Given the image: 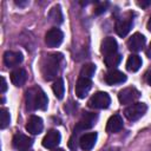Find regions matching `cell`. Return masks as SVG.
<instances>
[{"instance_id":"obj_1","label":"cell","mask_w":151,"mask_h":151,"mask_svg":"<svg viewBox=\"0 0 151 151\" xmlns=\"http://www.w3.org/2000/svg\"><path fill=\"white\" fill-rule=\"evenodd\" d=\"M61 60L63 55L59 53H52L44 57L41 61V74L45 80H53L54 78H57L60 70Z\"/></svg>"},{"instance_id":"obj_2","label":"cell","mask_w":151,"mask_h":151,"mask_svg":"<svg viewBox=\"0 0 151 151\" xmlns=\"http://www.w3.org/2000/svg\"><path fill=\"white\" fill-rule=\"evenodd\" d=\"M26 107L31 111L34 110H46L47 107V96L40 87H32L26 91L25 94Z\"/></svg>"},{"instance_id":"obj_3","label":"cell","mask_w":151,"mask_h":151,"mask_svg":"<svg viewBox=\"0 0 151 151\" xmlns=\"http://www.w3.org/2000/svg\"><path fill=\"white\" fill-rule=\"evenodd\" d=\"M146 110H147V106L145 103H134L125 109L124 114L129 120L134 122V120H138L139 118H142L145 114Z\"/></svg>"},{"instance_id":"obj_4","label":"cell","mask_w":151,"mask_h":151,"mask_svg":"<svg viewBox=\"0 0 151 151\" xmlns=\"http://www.w3.org/2000/svg\"><path fill=\"white\" fill-rule=\"evenodd\" d=\"M110 104L111 98L106 92H97L88 100V106L92 109H107Z\"/></svg>"},{"instance_id":"obj_5","label":"cell","mask_w":151,"mask_h":151,"mask_svg":"<svg viewBox=\"0 0 151 151\" xmlns=\"http://www.w3.org/2000/svg\"><path fill=\"white\" fill-rule=\"evenodd\" d=\"M140 93L139 91L136 88V87H125L123 90L119 91L118 93V99H119V103L123 104V105H127V104H131L133 101H136L138 98H139Z\"/></svg>"},{"instance_id":"obj_6","label":"cell","mask_w":151,"mask_h":151,"mask_svg":"<svg viewBox=\"0 0 151 151\" xmlns=\"http://www.w3.org/2000/svg\"><path fill=\"white\" fill-rule=\"evenodd\" d=\"M97 119H98L97 113H91V112L84 113V114L81 116V118L79 119V122L77 123V125H76V127H74V130H76V131L81 132V131H84V130L91 129V127L96 124Z\"/></svg>"},{"instance_id":"obj_7","label":"cell","mask_w":151,"mask_h":151,"mask_svg":"<svg viewBox=\"0 0 151 151\" xmlns=\"http://www.w3.org/2000/svg\"><path fill=\"white\" fill-rule=\"evenodd\" d=\"M33 144V139L24 133H17L13 137V147L18 151H29Z\"/></svg>"},{"instance_id":"obj_8","label":"cell","mask_w":151,"mask_h":151,"mask_svg":"<svg viewBox=\"0 0 151 151\" xmlns=\"http://www.w3.org/2000/svg\"><path fill=\"white\" fill-rule=\"evenodd\" d=\"M64 39V34L59 28H51L45 35V42L48 47H58Z\"/></svg>"},{"instance_id":"obj_9","label":"cell","mask_w":151,"mask_h":151,"mask_svg":"<svg viewBox=\"0 0 151 151\" xmlns=\"http://www.w3.org/2000/svg\"><path fill=\"white\" fill-rule=\"evenodd\" d=\"M145 46V37L142 33L132 34L127 40V48L131 52H139Z\"/></svg>"},{"instance_id":"obj_10","label":"cell","mask_w":151,"mask_h":151,"mask_svg":"<svg viewBox=\"0 0 151 151\" xmlns=\"http://www.w3.org/2000/svg\"><path fill=\"white\" fill-rule=\"evenodd\" d=\"M61 136L57 130H50L42 139V146L46 149H53L60 143Z\"/></svg>"},{"instance_id":"obj_11","label":"cell","mask_w":151,"mask_h":151,"mask_svg":"<svg viewBox=\"0 0 151 151\" xmlns=\"http://www.w3.org/2000/svg\"><path fill=\"white\" fill-rule=\"evenodd\" d=\"M44 129V123L42 119L38 116H31L27 124H26V130L31 133V134H39Z\"/></svg>"},{"instance_id":"obj_12","label":"cell","mask_w":151,"mask_h":151,"mask_svg":"<svg viewBox=\"0 0 151 151\" xmlns=\"http://www.w3.org/2000/svg\"><path fill=\"white\" fill-rule=\"evenodd\" d=\"M117 50H118V44L114 38L112 37H107L105 38L103 41H101V45H100V51L101 53L107 57V55H111L113 53H117Z\"/></svg>"},{"instance_id":"obj_13","label":"cell","mask_w":151,"mask_h":151,"mask_svg":"<svg viewBox=\"0 0 151 151\" xmlns=\"http://www.w3.org/2000/svg\"><path fill=\"white\" fill-rule=\"evenodd\" d=\"M91 80L87 79V78H80L78 79L77 84H76V94L78 98H85L88 93V91L91 90Z\"/></svg>"},{"instance_id":"obj_14","label":"cell","mask_w":151,"mask_h":151,"mask_svg":"<svg viewBox=\"0 0 151 151\" xmlns=\"http://www.w3.org/2000/svg\"><path fill=\"white\" fill-rule=\"evenodd\" d=\"M22 54L20 52H14V51H7L4 54V63L8 67H14L18 66L19 64L22 63Z\"/></svg>"},{"instance_id":"obj_15","label":"cell","mask_w":151,"mask_h":151,"mask_svg":"<svg viewBox=\"0 0 151 151\" xmlns=\"http://www.w3.org/2000/svg\"><path fill=\"white\" fill-rule=\"evenodd\" d=\"M126 80V76L118 71V70H110L106 74H105V81L107 85H117V84H122Z\"/></svg>"},{"instance_id":"obj_16","label":"cell","mask_w":151,"mask_h":151,"mask_svg":"<svg viewBox=\"0 0 151 151\" xmlns=\"http://www.w3.org/2000/svg\"><path fill=\"white\" fill-rule=\"evenodd\" d=\"M97 133L96 132H88V133H85V134H83L81 137H80V139H79V145H80V147L83 149V150H85V151H90L93 146H94V144H96V142H97Z\"/></svg>"},{"instance_id":"obj_17","label":"cell","mask_w":151,"mask_h":151,"mask_svg":"<svg viewBox=\"0 0 151 151\" xmlns=\"http://www.w3.org/2000/svg\"><path fill=\"white\" fill-rule=\"evenodd\" d=\"M123 129V118L119 114H113L109 118L106 124V132L116 133Z\"/></svg>"},{"instance_id":"obj_18","label":"cell","mask_w":151,"mask_h":151,"mask_svg":"<svg viewBox=\"0 0 151 151\" xmlns=\"http://www.w3.org/2000/svg\"><path fill=\"white\" fill-rule=\"evenodd\" d=\"M132 27L131 18H122L116 22V32L119 37H125Z\"/></svg>"},{"instance_id":"obj_19","label":"cell","mask_w":151,"mask_h":151,"mask_svg":"<svg viewBox=\"0 0 151 151\" xmlns=\"http://www.w3.org/2000/svg\"><path fill=\"white\" fill-rule=\"evenodd\" d=\"M26 78H27L26 71L24 68H21V67H18V68H15V70H13L11 72V81L15 86L24 85V83L26 81Z\"/></svg>"},{"instance_id":"obj_20","label":"cell","mask_w":151,"mask_h":151,"mask_svg":"<svg viewBox=\"0 0 151 151\" xmlns=\"http://www.w3.org/2000/svg\"><path fill=\"white\" fill-rule=\"evenodd\" d=\"M142 66V59L137 54H131L126 61V68L130 72H137Z\"/></svg>"},{"instance_id":"obj_21","label":"cell","mask_w":151,"mask_h":151,"mask_svg":"<svg viewBox=\"0 0 151 151\" xmlns=\"http://www.w3.org/2000/svg\"><path fill=\"white\" fill-rule=\"evenodd\" d=\"M48 19L51 22L55 24V25H60L63 22V13L59 6H54L50 13H48Z\"/></svg>"},{"instance_id":"obj_22","label":"cell","mask_w":151,"mask_h":151,"mask_svg":"<svg viewBox=\"0 0 151 151\" xmlns=\"http://www.w3.org/2000/svg\"><path fill=\"white\" fill-rule=\"evenodd\" d=\"M52 90L54 96L58 99H63L64 93H65V85H64V80L63 78H57V80L54 81V84L52 85Z\"/></svg>"},{"instance_id":"obj_23","label":"cell","mask_w":151,"mask_h":151,"mask_svg":"<svg viewBox=\"0 0 151 151\" xmlns=\"http://www.w3.org/2000/svg\"><path fill=\"white\" fill-rule=\"evenodd\" d=\"M120 60H122V55L119 53H113L111 55L105 57V59H104L105 65L109 68H114L116 66H118V64L120 63Z\"/></svg>"},{"instance_id":"obj_24","label":"cell","mask_w":151,"mask_h":151,"mask_svg":"<svg viewBox=\"0 0 151 151\" xmlns=\"http://www.w3.org/2000/svg\"><path fill=\"white\" fill-rule=\"evenodd\" d=\"M96 72V66L93 64H86L80 70V78H87L90 79Z\"/></svg>"},{"instance_id":"obj_25","label":"cell","mask_w":151,"mask_h":151,"mask_svg":"<svg viewBox=\"0 0 151 151\" xmlns=\"http://www.w3.org/2000/svg\"><path fill=\"white\" fill-rule=\"evenodd\" d=\"M9 120H11L9 111L7 109L2 107L0 110V127L1 129H6L9 125Z\"/></svg>"},{"instance_id":"obj_26","label":"cell","mask_w":151,"mask_h":151,"mask_svg":"<svg viewBox=\"0 0 151 151\" xmlns=\"http://www.w3.org/2000/svg\"><path fill=\"white\" fill-rule=\"evenodd\" d=\"M107 6H109V2H99V4H97V6L94 7V14H101V13H104L106 11Z\"/></svg>"},{"instance_id":"obj_27","label":"cell","mask_w":151,"mask_h":151,"mask_svg":"<svg viewBox=\"0 0 151 151\" xmlns=\"http://www.w3.org/2000/svg\"><path fill=\"white\" fill-rule=\"evenodd\" d=\"M7 90V84H6V80L4 77H1V93H5Z\"/></svg>"},{"instance_id":"obj_28","label":"cell","mask_w":151,"mask_h":151,"mask_svg":"<svg viewBox=\"0 0 151 151\" xmlns=\"http://www.w3.org/2000/svg\"><path fill=\"white\" fill-rule=\"evenodd\" d=\"M138 5L142 6V7H146V6L151 5V1L150 0H147V1H138Z\"/></svg>"},{"instance_id":"obj_29","label":"cell","mask_w":151,"mask_h":151,"mask_svg":"<svg viewBox=\"0 0 151 151\" xmlns=\"http://www.w3.org/2000/svg\"><path fill=\"white\" fill-rule=\"evenodd\" d=\"M146 27H147V29L151 32V15H150V18H149V20H147V24H146Z\"/></svg>"},{"instance_id":"obj_30","label":"cell","mask_w":151,"mask_h":151,"mask_svg":"<svg viewBox=\"0 0 151 151\" xmlns=\"http://www.w3.org/2000/svg\"><path fill=\"white\" fill-rule=\"evenodd\" d=\"M146 81H147L149 85H151V72L147 74V77H146Z\"/></svg>"},{"instance_id":"obj_31","label":"cell","mask_w":151,"mask_h":151,"mask_svg":"<svg viewBox=\"0 0 151 151\" xmlns=\"http://www.w3.org/2000/svg\"><path fill=\"white\" fill-rule=\"evenodd\" d=\"M147 57L149 58H151V42H150V45H149V48H147Z\"/></svg>"},{"instance_id":"obj_32","label":"cell","mask_w":151,"mask_h":151,"mask_svg":"<svg viewBox=\"0 0 151 151\" xmlns=\"http://www.w3.org/2000/svg\"><path fill=\"white\" fill-rule=\"evenodd\" d=\"M53 151H65L64 149H55V150H53Z\"/></svg>"}]
</instances>
